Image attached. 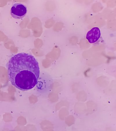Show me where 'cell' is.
<instances>
[{"label":"cell","mask_w":116,"mask_h":131,"mask_svg":"<svg viewBox=\"0 0 116 131\" xmlns=\"http://www.w3.org/2000/svg\"><path fill=\"white\" fill-rule=\"evenodd\" d=\"M8 69L9 81L18 89L29 90L37 84L40 68L38 62L32 55L24 52L15 55L10 59Z\"/></svg>","instance_id":"cell-1"},{"label":"cell","mask_w":116,"mask_h":131,"mask_svg":"<svg viewBox=\"0 0 116 131\" xmlns=\"http://www.w3.org/2000/svg\"><path fill=\"white\" fill-rule=\"evenodd\" d=\"M27 12V8L24 4L16 3L12 6L10 9V14L14 18L21 19L26 16Z\"/></svg>","instance_id":"cell-2"},{"label":"cell","mask_w":116,"mask_h":131,"mask_svg":"<svg viewBox=\"0 0 116 131\" xmlns=\"http://www.w3.org/2000/svg\"><path fill=\"white\" fill-rule=\"evenodd\" d=\"M100 29L98 27H94L87 32L86 35V39L90 43H94L100 39Z\"/></svg>","instance_id":"cell-3"}]
</instances>
